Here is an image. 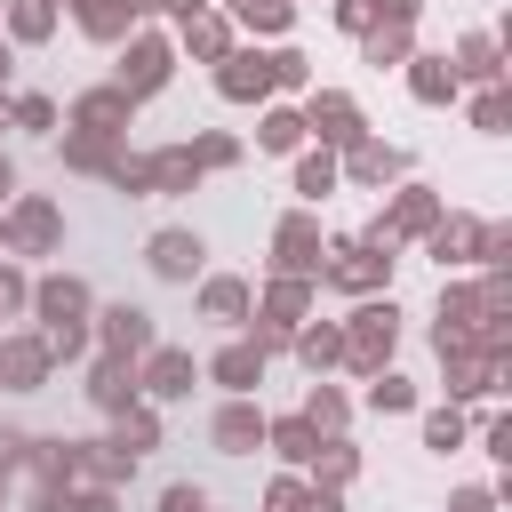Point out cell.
Returning <instances> with one entry per match:
<instances>
[{
  "mask_svg": "<svg viewBox=\"0 0 512 512\" xmlns=\"http://www.w3.org/2000/svg\"><path fill=\"white\" fill-rule=\"evenodd\" d=\"M160 80H168V48H160V40H128V56H120V88H128V96H152Z\"/></svg>",
  "mask_w": 512,
  "mask_h": 512,
  "instance_id": "6da1fadb",
  "label": "cell"
},
{
  "mask_svg": "<svg viewBox=\"0 0 512 512\" xmlns=\"http://www.w3.org/2000/svg\"><path fill=\"white\" fill-rule=\"evenodd\" d=\"M152 272L160 280H192L200 272V232H152Z\"/></svg>",
  "mask_w": 512,
  "mask_h": 512,
  "instance_id": "7a4b0ae2",
  "label": "cell"
},
{
  "mask_svg": "<svg viewBox=\"0 0 512 512\" xmlns=\"http://www.w3.org/2000/svg\"><path fill=\"white\" fill-rule=\"evenodd\" d=\"M88 136H120V120H128V88H96V96H80V112H72Z\"/></svg>",
  "mask_w": 512,
  "mask_h": 512,
  "instance_id": "3957f363",
  "label": "cell"
},
{
  "mask_svg": "<svg viewBox=\"0 0 512 512\" xmlns=\"http://www.w3.org/2000/svg\"><path fill=\"white\" fill-rule=\"evenodd\" d=\"M384 352H392V304H368V312H360V328H352V360H360V368H376Z\"/></svg>",
  "mask_w": 512,
  "mask_h": 512,
  "instance_id": "277c9868",
  "label": "cell"
},
{
  "mask_svg": "<svg viewBox=\"0 0 512 512\" xmlns=\"http://www.w3.org/2000/svg\"><path fill=\"white\" fill-rule=\"evenodd\" d=\"M256 440H264V416H256L248 400H232V408L216 416V448H224V456H248Z\"/></svg>",
  "mask_w": 512,
  "mask_h": 512,
  "instance_id": "5b68a950",
  "label": "cell"
},
{
  "mask_svg": "<svg viewBox=\"0 0 512 512\" xmlns=\"http://www.w3.org/2000/svg\"><path fill=\"white\" fill-rule=\"evenodd\" d=\"M272 88V56H232L224 64V96L232 104H248V96H264Z\"/></svg>",
  "mask_w": 512,
  "mask_h": 512,
  "instance_id": "8992f818",
  "label": "cell"
},
{
  "mask_svg": "<svg viewBox=\"0 0 512 512\" xmlns=\"http://www.w3.org/2000/svg\"><path fill=\"white\" fill-rule=\"evenodd\" d=\"M104 344L112 352H152V320L136 304H120V312H104Z\"/></svg>",
  "mask_w": 512,
  "mask_h": 512,
  "instance_id": "52a82bcc",
  "label": "cell"
},
{
  "mask_svg": "<svg viewBox=\"0 0 512 512\" xmlns=\"http://www.w3.org/2000/svg\"><path fill=\"white\" fill-rule=\"evenodd\" d=\"M312 128H320V136H336V144H352V136H360L352 96H312Z\"/></svg>",
  "mask_w": 512,
  "mask_h": 512,
  "instance_id": "ba28073f",
  "label": "cell"
},
{
  "mask_svg": "<svg viewBox=\"0 0 512 512\" xmlns=\"http://www.w3.org/2000/svg\"><path fill=\"white\" fill-rule=\"evenodd\" d=\"M80 312H88V288H80V280H48V288H40V320H48V328H64V320H80Z\"/></svg>",
  "mask_w": 512,
  "mask_h": 512,
  "instance_id": "9c48e42d",
  "label": "cell"
},
{
  "mask_svg": "<svg viewBox=\"0 0 512 512\" xmlns=\"http://www.w3.org/2000/svg\"><path fill=\"white\" fill-rule=\"evenodd\" d=\"M40 368H48V344H8V352H0V376H8L16 392H32Z\"/></svg>",
  "mask_w": 512,
  "mask_h": 512,
  "instance_id": "30bf717a",
  "label": "cell"
},
{
  "mask_svg": "<svg viewBox=\"0 0 512 512\" xmlns=\"http://www.w3.org/2000/svg\"><path fill=\"white\" fill-rule=\"evenodd\" d=\"M256 376H264V352H256V344H232V352L216 360V384H224V392H248Z\"/></svg>",
  "mask_w": 512,
  "mask_h": 512,
  "instance_id": "8fae6325",
  "label": "cell"
},
{
  "mask_svg": "<svg viewBox=\"0 0 512 512\" xmlns=\"http://www.w3.org/2000/svg\"><path fill=\"white\" fill-rule=\"evenodd\" d=\"M152 392H160V400H184V392H192V360H184V352H152Z\"/></svg>",
  "mask_w": 512,
  "mask_h": 512,
  "instance_id": "7c38bea8",
  "label": "cell"
},
{
  "mask_svg": "<svg viewBox=\"0 0 512 512\" xmlns=\"http://www.w3.org/2000/svg\"><path fill=\"white\" fill-rule=\"evenodd\" d=\"M88 392H96V408H128V400H136V376H128V360H104Z\"/></svg>",
  "mask_w": 512,
  "mask_h": 512,
  "instance_id": "4fadbf2b",
  "label": "cell"
},
{
  "mask_svg": "<svg viewBox=\"0 0 512 512\" xmlns=\"http://www.w3.org/2000/svg\"><path fill=\"white\" fill-rule=\"evenodd\" d=\"M200 304H208V320H240V312H248V288H240V280H208Z\"/></svg>",
  "mask_w": 512,
  "mask_h": 512,
  "instance_id": "5bb4252c",
  "label": "cell"
},
{
  "mask_svg": "<svg viewBox=\"0 0 512 512\" xmlns=\"http://www.w3.org/2000/svg\"><path fill=\"white\" fill-rule=\"evenodd\" d=\"M416 96H424V104H440V96H456V72H448L440 56H416Z\"/></svg>",
  "mask_w": 512,
  "mask_h": 512,
  "instance_id": "9a60e30c",
  "label": "cell"
},
{
  "mask_svg": "<svg viewBox=\"0 0 512 512\" xmlns=\"http://www.w3.org/2000/svg\"><path fill=\"white\" fill-rule=\"evenodd\" d=\"M352 176L384 184V176H400V152H392V144H360V152H352Z\"/></svg>",
  "mask_w": 512,
  "mask_h": 512,
  "instance_id": "2e32d148",
  "label": "cell"
},
{
  "mask_svg": "<svg viewBox=\"0 0 512 512\" xmlns=\"http://www.w3.org/2000/svg\"><path fill=\"white\" fill-rule=\"evenodd\" d=\"M16 232H24V248H48V240H56V208H48V200L16 208Z\"/></svg>",
  "mask_w": 512,
  "mask_h": 512,
  "instance_id": "e0dca14e",
  "label": "cell"
},
{
  "mask_svg": "<svg viewBox=\"0 0 512 512\" xmlns=\"http://www.w3.org/2000/svg\"><path fill=\"white\" fill-rule=\"evenodd\" d=\"M272 448H280L288 464H312V456H320V440H312V424H272Z\"/></svg>",
  "mask_w": 512,
  "mask_h": 512,
  "instance_id": "ac0fdd59",
  "label": "cell"
},
{
  "mask_svg": "<svg viewBox=\"0 0 512 512\" xmlns=\"http://www.w3.org/2000/svg\"><path fill=\"white\" fill-rule=\"evenodd\" d=\"M280 264H288V272H304V264H312V224H304V216H296V224H280Z\"/></svg>",
  "mask_w": 512,
  "mask_h": 512,
  "instance_id": "d6986e66",
  "label": "cell"
},
{
  "mask_svg": "<svg viewBox=\"0 0 512 512\" xmlns=\"http://www.w3.org/2000/svg\"><path fill=\"white\" fill-rule=\"evenodd\" d=\"M336 256H344V264H336V280H344V288H368V280H376V272H384V264H392V256H384V264H376V256H368V248H336Z\"/></svg>",
  "mask_w": 512,
  "mask_h": 512,
  "instance_id": "ffe728a7",
  "label": "cell"
},
{
  "mask_svg": "<svg viewBox=\"0 0 512 512\" xmlns=\"http://www.w3.org/2000/svg\"><path fill=\"white\" fill-rule=\"evenodd\" d=\"M232 16L256 24V32H280V24H288V0H232Z\"/></svg>",
  "mask_w": 512,
  "mask_h": 512,
  "instance_id": "44dd1931",
  "label": "cell"
},
{
  "mask_svg": "<svg viewBox=\"0 0 512 512\" xmlns=\"http://www.w3.org/2000/svg\"><path fill=\"white\" fill-rule=\"evenodd\" d=\"M256 136H264V152H288V144L304 136V120H296V112H264V128H256Z\"/></svg>",
  "mask_w": 512,
  "mask_h": 512,
  "instance_id": "7402d4cb",
  "label": "cell"
},
{
  "mask_svg": "<svg viewBox=\"0 0 512 512\" xmlns=\"http://www.w3.org/2000/svg\"><path fill=\"white\" fill-rule=\"evenodd\" d=\"M328 184H336V160H328V152H312V160L296 168V192H304V200H320Z\"/></svg>",
  "mask_w": 512,
  "mask_h": 512,
  "instance_id": "603a6c76",
  "label": "cell"
},
{
  "mask_svg": "<svg viewBox=\"0 0 512 512\" xmlns=\"http://www.w3.org/2000/svg\"><path fill=\"white\" fill-rule=\"evenodd\" d=\"M424 440H432V448L448 456V448L464 440V416H456V408H432V416H424Z\"/></svg>",
  "mask_w": 512,
  "mask_h": 512,
  "instance_id": "cb8c5ba5",
  "label": "cell"
},
{
  "mask_svg": "<svg viewBox=\"0 0 512 512\" xmlns=\"http://www.w3.org/2000/svg\"><path fill=\"white\" fill-rule=\"evenodd\" d=\"M184 48H200V56H224V24H208V16H184Z\"/></svg>",
  "mask_w": 512,
  "mask_h": 512,
  "instance_id": "d4e9b609",
  "label": "cell"
},
{
  "mask_svg": "<svg viewBox=\"0 0 512 512\" xmlns=\"http://www.w3.org/2000/svg\"><path fill=\"white\" fill-rule=\"evenodd\" d=\"M48 24H56L48 0H16V32H24V40H48Z\"/></svg>",
  "mask_w": 512,
  "mask_h": 512,
  "instance_id": "484cf974",
  "label": "cell"
},
{
  "mask_svg": "<svg viewBox=\"0 0 512 512\" xmlns=\"http://www.w3.org/2000/svg\"><path fill=\"white\" fill-rule=\"evenodd\" d=\"M464 72L496 80V40H488V32H472V40H464Z\"/></svg>",
  "mask_w": 512,
  "mask_h": 512,
  "instance_id": "4316f807",
  "label": "cell"
},
{
  "mask_svg": "<svg viewBox=\"0 0 512 512\" xmlns=\"http://www.w3.org/2000/svg\"><path fill=\"white\" fill-rule=\"evenodd\" d=\"M368 400H376V408H408L416 392H408V376H376V384H368Z\"/></svg>",
  "mask_w": 512,
  "mask_h": 512,
  "instance_id": "83f0119b",
  "label": "cell"
},
{
  "mask_svg": "<svg viewBox=\"0 0 512 512\" xmlns=\"http://www.w3.org/2000/svg\"><path fill=\"white\" fill-rule=\"evenodd\" d=\"M336 352H344V336H336V328H312V336H304V360H312V368H320V360H336Z\"/></svg>",
  "mask_w": 512,
  "mask_h": 512,
  "instance_id": "f1b7e54d",
  "label": "cell"
},
{
  "mask_svg": "<svg viewBox=\"0 0 512 512\" xmlns=\"http://www.w3.org/2000/svg\"><path fill=\"white\" fill-rule=\"evenodd\" d=\"M336 416H344V400H336V392H312V400H304V424H312V432H320V424H336Z\"/></svg>",
  "mask_w": 512,
  "mask_h": 512,
  "instance_id": "f546056e",
  "label": "cell"
},
{
  "mask_svg": "<svg viewBox=\"0 0 512 512\" xmlns=\"http://www.w3.org/2000/svg\"><path fill=\"white\" fill-rule=\"evenodd\" d=\"M336 24H344V32H368V24H376V0H344Z\"/></svg>",
  "mask_w": 512,
  "mask_h": 512,
  "instance_id": "4dcf8cb0",
  "label": "cell"
},
{
  "mask_svg": "<svg viewBox=\"0 0 512 512\" xmlns=\"http://www.w3.org/2000/svg\"><path fill=\"white\" fill-rule=\"evenodd\" d=\"M16 120H24V128H48V120H56V104H48V96H24V104H16Z\"/></svg>",
  "mask_w": 512,
  "mask_h": 512,
  "instance_id": "1f68e13d",
  "label": "cell"
},
{
  "mask_svg": "<svg viewBox=\"0 0 512 512\" xmlns=\"http://www.w3.org/2000/svg\"><path fill=\"white\" fill-rule=\"evenodd\" d=\"M160 512H208V496H200V488H168V496H160Z\"/></svg>",
  "mask_w": 512,
  "mask_h": 512,
  "instance_id": "d6a6232c",
  "label": "cell"
},
{
  "mask_svg": "<svg viewBox=\"0 0 512 512\" xmlns=\"http://www.w3.org/2000/svg\"><path fill=\"white\" fill-rule=\"evenodd\" d=\"M488 504H496V496H488V488H464V496H456V504H448V512H488Z\"/></svg>",
  "mask_w": 512,
  "mask_h": 512,
  "instance_id": "836d02e7",
  "label": "cell"
},
{
  "mask_svg": "<svg viewBox=\"0 0 512 512\" xmlns=\"http://www.w3.org/2000/svg\"><path fill=\"white\" fill-rule=\"evenodd\" d=\"M16 456H24V432H8V424H0V472H8Z\"/></svg>",
  "mask_w": 512,
  "mask_h": 512,
  "instance_id": "e575fe53",
  "label": "cell"
},
{
  "mask_svg": "<svg viewBox=\"0 0 512 512\" xmlns=\"http://www.w3.org/2000/svg\"><path fill=\"white\" fill-rule=\"evenodd\" d=\"M152 8H176V16H200V0H152Z\"/></svg>",
  "mask_w": 512,
  "mask_h": 512,
  "instance_id": "d590c367",
  "label": "cell"
},
{
  "mask_svg": "<svg viewBox=\"0 0 512 512\" xmlns=\"http://www.w3.org/2000/svg\"><path fill=\"white\" fill-rule=\"evenodd\" d=\"M8 192H16V168H8V160H0V200H8Z\"/></svg>",
  "mask_w": 512,
  "mask_h": 512,
  "instance_id": "8d00e7d4",
  "label": "cell"
},
{
  "mask_svg": "<svg viewBox=\"0 0 512 512\" xmlns=\"http://www.w3.org/2000/svg\"><path fill=\"white\" fill-rule=\"evenodd\" d=\"M0 80H8V48H0Z\"/></svg>",
  "mask_w": 512,
  "mask_h": 512,
  "instance_id": "74e56055",
  "label": "cell"
},
{
  "mask_svg": "<svg viewBox=\"0 0 512 512\" xmlns=\"http://www.w3.org/2000/svg\"><path fill=\"white\" fill-rule=\"evenodd\" d=\"M0 120H8V104H0Z\"/></svg>",
  "mask_w": 512,
  "mask_h": 512,
  "instance_id": "f35d334b",
  "label": "cell"
}]
</instances>
